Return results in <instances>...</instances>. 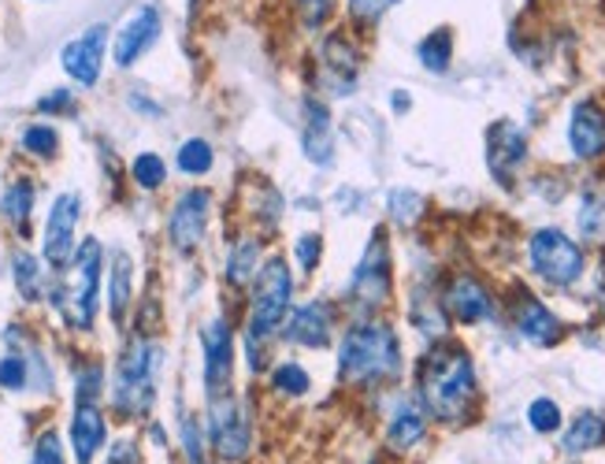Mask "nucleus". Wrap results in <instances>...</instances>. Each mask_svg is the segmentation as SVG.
Wrapping results in <instances>:
<instances>
[{
  "instance_id": "nucleus-1",
  "label": "nucleus",
  "mask_w": 605,
  "mask_h": 464,
  "mask_svg": "<svg viewBox=\"0 0 605 464\" xmlns=\"http://www.w3.org/2000/svg\"><path fill=\"white\" fill-rule=\"evenodd\" d=\"M420 401L435 420L457 423L476 406V368H471L468 349L454 342H435L424 360H420Z\"/></svg>"
},
{
  "instance_id": "nucleus-2",
  "label": "nucleus",
  "mask_w": 605,
  "mask_h": 464,
  "mask_svg": "<svg viewBox=\"0 0 605 464\" xmlns=\"http://www.w3.org/2000/svg\"><path fill=\"white\" fill-rule=\"evenodd\" d=\"M402 371V346L391 324H357L338 346V376L350 387H375Z\"/></svg>"
},
{
  "instance_id": "nucleus-3",
  "label": "nucleus",
  "mask_w": 605,
  "mask_h": 464,
  "mask_svg": "<svg viewBox=\"0 0 605 464\" xmlns=\"http://www.w3.org/2000/svg\"><path fill=\"white\" fill-rule=\"evenodd\" d=\"M294 279L283 257L268 260L253 279V301H250V349L272 342L286 324V309H290Z\"/></svg>"
},
{
  "instance_id": "nucleus-4",
  "label": "nucleus",
  "mask_w": 605,
  "mask_h": 464,
  "mask_svg": "<svg viewBox=\"0 0 605 464\" xmlns=\"http://www.w3.org/2000/svg\"><path fill=\"white\" fill-rule=\"evenodd\" d=\"M528 257L535 276L550 287H572L583 276V249L558 227L535 230L528 241Z\"/></svg>"
},
{
  "instance_id": "nucleus-5",
  "label": "nucleus",
  "mask_w": 605,
  "mask_h": 464,
  "mask_svg": "<svg viewBox=\"0 0 605 464\" xmlns=\"http://www.w3.org/2000/svg\"><path fill=\"white\" fill-rule=\"evenodd\" d=\"M152 382H157V346L135 342L119 360L116 409L127 412V417H146L152 406Z\"/></svg>"
},
{
  "instance_id": "nucleus-6",
  "label": "nucleus",
  "mask_w": 605,
  "mask_h": 464,
  "mask_svg": "<svg viewBox=\"0 0 605 464\" xmlns=\"http://www.w3.org/2000/svg\"><path fill=\"white\" fill-rule=\"evenodd\" d=\"M350 298L361 312H375L391 301V246H386V230H375L368 241L361 265L350 279Z\"/></svg>"
},
{
  "instance_id": "nucleus-7",
  "label": "nucleus",
  "mask_w": 605,
  "mask_h": 464,
  "mask_svg": "<svg viewBox=\"0 0 605 464\" xmlns=\"http://www.w3.org/2000/svg\"><path fill=\"white\" fill-rule=\"evenodd\" d=\"M209 431H212V446L223 461H242L253 446V423L250 412L238 398H231L227 390L212 398L209 409Z\"/></svg>"
},
{
  "instance_id": "nucleus-8",
  "label": "nucleus",
  "mask_w": 605,
  "mask_h": 464,
  "mask_svg": "<svg viewBox=\"0 0 605 464\" xmlns=\"http://www.w3.org/2000/svg\"><path fill=\"white\" fill-rule=\"evenodd\" d=\"M209 212H212L209 190H187V194L176 201L168 219V235L179 253H193V249L201 246L204 230H209Z\"/></svg>"
},
{
  "instance_id": "nucleus-9",
  "label": "nucleus",
  "mask_w": 605,
  "mask_h": 464,
  "mask_svg": "<svg viewBox=\"0 0 605 464\" xmlns=\"http://www.w3.org/2000/svg\"><path fill=\"white\" fill-rule=\"evenodd\" d=\"M528 160V134L509 119H498L487 130V168L501 186H509L517 179L520 164Z\"/></svg>"
},
{
  "instance_id": "nucleus-10",
  "label": "nucleus",
  "mask_w": 605,
  "mask_h": 464,
  "mask_svg": "<svg viewBox=\"0 0 605 464\" xmlns=\"http://www.w3.org/2000/svg\"><path fill=\"white\" fill-rule=\"evenodd\" d=\"M75 271H78V287L71 294V324L86 331L97 316V282H100V241L86 238L82 249L75 253Z\"/></svg>"
},
{
  "instance_id": "nucleus-11",
  "label": "nucleus",
  "mask_w": 605,
  "mask_h": 464,
  "mask_svg": "<svg viewBox=\"0 0 605 464\" xmlns=\"http://www.w3.org/2000/svg\"><path fill=\"white\" fill-rule=\"evenodd\" d=\"M443 309L457 320V324H484V320L495 316V298H490V290L476 276L460 271V276L446 282Z\"/></svg>"
},
{
  "instance_id": "nucleus-12",
  "label": "nucleus",
  "mask_w": 605,
  "mask_h": 464,
  "mask_svg": "<svg viewBox=\"0 0 605 464\" xmlns=\"http://www.w3.org/2000/svg\"><path fill=\"white\" fill-rule=\"evenodd\" d=\"M75 227H78V197L60 194L56 205L49 208L45 224V260L53 268H64L75 257Z\"/></svg>"
},
{
  "instance_id": "nucleus-13",
  "label": "nucleus",
  "mask_w": 605,
  "mask_h": 464,
  "mask_svg": "<svg viewBox=\"0 0 605 464\" xmlns=\"http://www.w3.org/2000/svg\"><path fill=\"white\" fill-rule=\"evenodd\" d=\"M105 42H108V26L97 23L89 26L86 34L75 37V42L64 45V53H60V64L75 83L82 86H94L100 78V60H105Z\"/></svg>"
},
{
  "instance_id": "nucleus-14",
  "label": "nucleus",
  "mask_w": 605,
  "mask_h": 464,
  "mask_svg": "<svg viewBox=\"0 0 605 464\" xmlns=\"http://www.w3.org/2000/svg\"><path fill=\"white\" fill-rule=\"evenodd\" d=\"M204 346V387H209V398L223 395L231 382V365H234V335L223 320H212L201 335Z\"/></svg>"
},
{
  "instance_id": "nucleus-15",
  "label": "nucleus",
  "mask_w": 605,
  "mask_h": 464,
  "mask_svg": "<svg viewBox=\"0 0 605 464\" xmlns=\"http://www.w3.org/2000/svg\"><path fill=\"white\" fill-rule=\"evenodd\" d=\"M569 145L580 160L605 157V108L598 100H580L569 119Z\"/></svg>"
},
{
  "instance_id": "nucleus-16",
  "label": "nucleus",
  "mask_w": 605,
  "mask_h": 464,
  "mask_svg": "<svg viewBox=\"0 0 605 464\" xmlns=\"http://www.w3.org/2000/svg\"><path fill=\"white\" fill-rule=\"evenodd\" d=\"M512 324H517L520 338L531 342V346H539V349L558 346V342L565 338V327H561V320L553 316V312L542 305L539 298H531V294L517 298V309H512Z\"/></svg>"
},
{
  "instance_id": "nucleus-17",
  "label": "nucleus",
  "mask_w": 605,
  "mask_h": 464,
  "mask_svg": "<svg viewBox=\"0 0 605 464\" xmlns=\"http://www.w3.org/2000/svg\"><path fill=\"white\" fill-rule=\"evenodd\" d=\"M157 37H160V12L152 4H141L138 12L123 23L119 37H116V64L119 67L138 64V60L152 48Z\"/></svg>"
},
{
  "instance_id": "nucleus-18",
  "label": "nucleus",
  "mask_w": 605,
  "mask_h": 464,
  "mask_svg": "<svg viewBox=\"0 0 605 464\" xmlns=\"http://www.w3.org/2000/svg\"><path fill=\"white\" fill-rule=\"evenodd\" d=\"M331 327H335L331 305H327V301H309V305H301L290 316V324H286V338L297 342V346L323 349L327 342H331Z\"/></svg>"
},
{
  "instance_id": "nucleus-19",
  "label": "nucleus",
  "mask_w": 605,
  "mask_h": 464,
  "mask_svg": "<svg viewBox=\"0 0 605 464\" xmlns=\"http://www.w3.org/2000/svg\"><path fill=\"white\" fill-rule=\"evenodd\" d=\"M305 157L312 160V164H331L335 157V138H331V116H327V105L323 100L309 97L305 100Z\"/></svg>"
},
{
  "instance_id": "nucleus-20",
  "label": "nucleus",
  "mask_w": 605,
  "mask_h": 464,
  "mask_svg": "<svg viewBox=\"0 0 605 464\" xmlns=\"http://www.w3.org/2000/svg\"><path fill=\"white\" fill-rule=\"evenodd\" d=\"M71 446H75L78 464H89L94 453L105 446V417L97 406H78L75 420H71Z\"/></svg>"
},
{
  "instance_id": "nucleus-21",
  "label": "nucleus",
  "mask_w": 605,
  "mask_h": 464,
  "mask_svg": "<svg viewBox=\"0 0 605 464\" xmlns=\"http://www.w3.org/2000/svg\"><path fill=\"white\" fill-rule=\"evenodd\" d=\"M323 64L331 71V78L338 83L335 94H353V83H357V48L346 34H331L323 42Z\"/></svg>"
},
{
  "instance_id": "nucleus-22",
  "label": "nucleus",
  "mask_w": 605,
  "mask_h": 464,
  "mask_svg": "<svg viewBox=\"0 0 605 464\" xmlns=\"http://www.w3.org/2000/svg\"><path fill=\"white\" fill-rule=\"evenodd\" d=\"M427 435V420H424V409L413 406V401H405V406H397V412L391 417V428H386V446L405 453L413 450L416 442H424Z\"/></svg>"
},
{
  "instance_id": "nucleus-23",
  "label": "nucleus",
  "mask_w": 605,
  "mask_h": 464,
  "mask_svg": "<svg viewBox=\"0 0 605 464\" xmlns=\"http://www.w3.org/2000/svg\"><path fill=\"white\" fill-rule=\"evenodd\" d=\"M565 453H591L605 446V417L602 412H580L565 431Z\"/></svg>"
},
{
  "instance_id": "nucleus-24",
  "label": "nucleus",
  "mask_w": 605,
  "mask_h": 464,
  "mask_svg": "<svg viewBox=\"0 0 605 464\" xmlns=\"http://www.w3.org/2000/svg\"><path fill=\"white\" fill-rule=\"evenodd\" d=\"M416 60L424 64V71H431V75H446L449 60H454V34H449L446 26L431 30L424 42L416 45Z\"/></svg>"
},
{
  "instance_id": "nucleus-25",
  "label": "nucleus",
  "mask_w": 605,
  "mask_h": 464,
  "mask_svg": "<svg viewBox=\"0 0 605 464\" xmlns=\"http://www.w3.org/2000/svg\"><path fill=\"white\" fill-rule=\"evenodd\" d=\"M108 301H112V320L123 324L130 305V257L116 253L112 257V282H108Z\"/></svg>"
},
{
  "instance_id": "nucleus-26",
  "label": "nucleus",
  "mask_w": 605,
  "mask_h": 464,
  "mask_svg": "<svg viewBox=\"0 0 605 464\" xmlns=\"http://www.w3.org/2000/svg\"><path fill=\"white\" fill-rule=\"evenodd\" d=\"M580 235L587 241H605V190H587L580 201Z\"/></svg>"
},
{
  "instance_id": "nucleus-27",
  "label": "nucleus",
  "mask_w": 605,
  "mask_h": 464,
  "mask_svg": "<svg viewBox=\"0 0 605 464\" xmlns=\"http://www.w3.org/2000/svg\"><path fill=\"white\" fill-rule=\"evenodd\" d=\"M256 257H261L256 238H242L238 246L231 249V257H227V282L231 287H242V282L256 279Z\"/></svg>"
},
{
  "instance_id": "nucleus-28",
  "label": "nucleus",
  "mask_w": 605,
  "mask_h": 464,
  "mask_svg": "<svg viewBox=\"0 0 605 464\" xmlns=\"http://www.w3.org/2000/svg\"><path fill=\"white\" fill-rule=\"evenodd\" d=\"M212 145L204 138H190L187 145L179 149V168L187 171V175H204V171H212Z\"/></svg>"
},
{
  "instance_id": "nucleus-29",
  "label": "nucleus",
  "mask_w": 605,
  "mask_h": 464,
  "mask_svg": "<svg viewBox=\"0 0 605 464\" xmlns=\"http://www.w3.org/2000/svg\"><path fill=\"white\" fill-rule=\"evenodd\" d=\"M420 212H424V197L416 190H394L391 194V219L397 227H413Z\"/></svg>"
},
{
  "instance_id": "nucleus-30",
  "label": "nucleus",
  "mask_w": 605,
  "mask_h": 464,
  "mask_svg": "<svg viewBox=\"0 0 605 464\" xmlns=\"http://www.w3.org/2000/svg\"><path fill=\"white\" fill-rule=\"evenodd\" d=\"M272 387L279 390V395L301 398L305 390L312 387V382H309V371H305L301 365H294V360H290V365H279V368H275V376H272Z\"/></svg>"
},
{
  "instance_id": "nucleus-31",
  "label": "nucleus",
  "mask_w": 605,
  "mask_h": 464,
  "mask_svg": "<svg viewBox=\"0 0 605 464\" xmlns=\"http://www.w3.org/2000/svg\"><path fill=\"white\" fill-rule=\"evenodd\" d=\"M30 208H34V186H30V183H15V186L4 194V216L12 219V224L26 227Z\"/></svg>"
},
{
  "instance_id": "nucleus-32",
  "label": "nucleus",
  "mask_w": 605,
  "mask_h": 464,
  "mask_svg": "<svg viewBox=\"0 0 605 464\" xmlns=\"http://www.w3.org/2000/svg\"><path fill=\"white\" fill-rule=\"evenodd\" d=\"M528 423L539 431V435H550V431H558V428H561V409H558V401L535 398V401L528 406Z\"/></svg>"
},
{
  "instance_id": "nucleus-33",
  "label": "nucleus",
  "mask_w": 605,
  "mask_h": 464,
  "mask_svg": "<svg viewBox=\"0 0 605 464\" xmlns=\"http://www.w3.org/2000/svg\"><path fill=\"white\" fill-rule=\"evenodd\" d=\"M130 171H135V183L141 190H157L163 179H168V168H163V160L157 153H141Z\"/></svg>"
},
{
  "instance_id": "nucleus-34",
  "label": "nucleus",
  "mask_w": 605,
  "mask_h": 464,
  "mask_svg": "<svg viewBox=\"0 0 605 464\" xmlns=\"http://www.w3.org/2000/svg\"><path fill=\"white\" fill-rule=\"evenodd\" d=\"M56 145H60V138H56V130H53V127H45V123L26 127V134H23V149H26V153H34V157H53V153H56Z\"/></svg>"
},
{
  "instance_id": "nucleus-35",
  "label": "nucleus",
  "mask_w": 605,
  "mask_h": 464,
  "mask_svg": "<svg viewBox=\"0 0 605 464\" xmlns=\"http://www.w3.org/2000/svg\"><path fill=\"white\" fill-rule=\"evenodd\" d=\"M15 282H19V290H23L26 301H38V294H41V271H38L34 257H26V253L15 257Z\"/></svg>"
},
{
  "instance_id": "nucleus-36",
  "label": "nucleus",
  "mask_w": 605,
  "mask_h": 464,
  "mask_svg": "<svg viewBox=\"0 0 605 464\" xmlns=\"http://www.w3.org/2000/svg\"><path fill=\"white\" fill-rule=\"evenodd\" d=\"M335 0H297V12H301V23L305 30H320L331 15Z\"/></svg>"
},
{
  "instance_id": "nucleus-37",
  "label": "nucleus",
  "mask_w": 605,
  "mask_h": 464,
  "mask_svg": "<svg viewBox=\"0 0 605 464\" xmlns=\"http://www.w3.org/2000/svg\"><path fill=\"white\" fill-rule=\"evenodd\" d=\"M320 253H323L320 235H301V238H297V265H301V271H316V265H320Z\"/></svg>"
},
{
  "instance_id": "nucleus-38",
  "label": "nucleus",
  "mask_w": 605,
  "mask_h": 464,
  "mask_svg": "<svg viewBox=\"0 0 605 464\" xmlns=\"http://www.w3.org/2000/svg\"><path fill=\"white\" fill-rule=\"evenodd\" d=\"M23 382H26L23 357H4V360H0V387H4V390H19Z\"/></svg>"
},
{
  "instance_id": "nucleus-39",
  "label": "nucleus",
  "mask_w": 605,
  "mask_h": 464,
  "mask_svg": "<svg viewBox=\"0 0 605 464\" xmlns=\"http://www.w3.org/2000/svg\"><path fill=\"white\" fill-rule=\"evenodd\" d=\"M97 395H100V368H86L78 376V390H75L78 406H94Z\"/></svg>"
},
{
  "instance_id": "nucleus-40",
  "label": "nucleus",
  "mask_w": 605,
  "mask_h": 464,
  "mask_svg": "<svg viewBox=\"0 0 605 464\" xmlns=\"http://www.w3.org/2000/svg\"><path fill=\"white\" fill-rule=\"evenodd\" d=\"M182 446H187L190 464H204V446H201V431L190 417H182Z\"/></svg>"
},
{
  "instance_id": "nucleus-41",
  "label": "nucleus",
  "mask_w": 605,
  "mask_h": 464,
  "mask_svg": "<svg viewBox=\"0 0 605 464\" xmlns=\"http://www.w3.org/2000/svg\"><path fill=\"white\" fill-rule=\"evenodd\" d=\"M391 4L394 0H353L350 12H353V19H361V23H375V19L383 15Z\"/></svg>"
},
{
  "instance_id": "nucleus-42",
  "label": "nucleus",
  "mask_w": 605,
  "mask_h": 464,
  "mask_svg": "<svg viewBox=\"0 0 605 464\" xmlns=\"http://www.w3.org/2000/svg\"><path fill=\"white\" fill-rule=\"evenodd\" d=\"M34 464H64V453H60V442H56L53 431H49V435H41V439H38Z\"/></svg>"
},
{
  "instance_id": "nucleus-43",
  "label": "nucleus",
  "mask_w": 605,
  "mask_h": 464,
  "mask_svg": "<svg viewBox=\"0 0 605 464\" xmlns=\"http://www.w3.org/2000/svg\"><path fill=\"white\" fill-rule=\"evenodd\" d=\"M38 108H41V112H60V108H71V94H67V89H56L53 97H41Z\"/></svg>"
},
{
  "instance_id": "nucleus-44",
  "label": "nucleus",
  "mask_w": 605,
  "mask_h": 464,
  "mask_svg": "<svg viewBox=\"0 0 605 464\" xmlns=\"http://www.w3.org/2000/svg\"><path fill=\"white\" fill-rule=\"evenodd\" d=\"M108 464H138V457H135V450H130L127 442H123V446H116V450H112Z\"/></svg>"
},
{
  "instance_id": "nucleus-45",
  "label": "nucleus",
  "mask_w": 605,
  "mask_h": 464,
  "mask_svg": "<svg viewBox=\"0 0 605 464\" xmlns=\"http://www.w3.org/2000/svg\"><path fill=\"white\" fill-rule=\"evenodd\" d=\"M130 105L141 108V112H149V116H160V108L152 105V100H146V97H130Z\"/></svg>"
},
{
  "instance_id": "nucleus-46",
  "label": "nucleus",
  "mask_w": 605,
  "mask_h": 464,
  "mask_svg": "<svg viewBox=\"0 0 605 464\" xmlns=\"http://www.w3.org/2000/svg\"><path fill=\"white\" fill-rule=\"evenodd\" d=\"M394 108H397V112H405V108H408V94H394Z\"/></svg>"
}]
</instances>
